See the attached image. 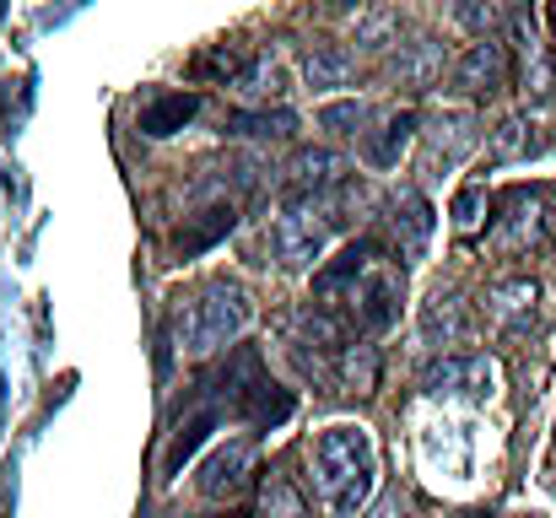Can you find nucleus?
<instances>
[{"label":"nucleus","instance_id":"f257e3e1","mask_svg":"<svg viewBox=\"0 0 556 518\" xmlns=\"http://www.w3.org/2000/svg\"><path fill=\"white\" fill-rule=\"evenodd\" d=\"M314 292L319 303H336L346 298V314L357 330L383 336L394 319H400V298H405V270L394 260H383V249L372 238H357L341 260H330L319 276H314Z\"/></svg>","mask_w":556,"mask_h":518},{"label":"nucleus","instance_id":"f03ea898","mask_svg":"<svg viewBox=\"0 0 556 518\" xmlns=\"http://www.w3.org/2000/svg\"><path fill=\"white\" fill-rule=\"evenodd\" d=\"M378 487V454H372L368 427H330L314 443V492L325 508L341 518L363 514Z\"/></svg>","mask_w":556,"mask_h":518},{"label":"nucleus","instance_id":"7ed1b4c3","mask_svg":"<svg viewBox=\"0 0 556 518\" xmlns=\"http://www.w3.org/2000/svg\"><path fill=\"white\" fill-rule=\"evenodd\" d=\"M249 319H254L249 292H243L238 281H211V287H200L189 303H179L174 336H179V351L211 356V351H227V345L238 341V336L249 330Z\"/></svg>","mask_w":556,"mask_h":518},{"label":"nucleus","instance_id":"20e7f679","mask_svg":"<svg viewBox=\"0 0 556 518\" xmlns=\"http://www.w3.org/2000/svg\"><path fill=\"white\" fill-rule=\"evenodd\" d=\"M336 227H341V216H336L330 194H292L276 216V232H270L281 265H314Z\"/></svg>","mask_w":556,"mask_h":518},{"label":"nucleus","instance_id":"39448f33","mask_svg":"<svg viewBox=\"0 0 556 518\" xmlns=\"http://www.w3.org/2000/svg\"><path fill=\"white\" fill-rule=\"evenodd\" d=\"M492 238L503 243V249H535V243H546L556 232V200L552 189H530V184H519V189H508L497 205H492Z\"/></svg>","mask_w":556,"mask_h":518},{"label":"nucleus","instance_id":"423d86ee","mask_svg":"<svg viewBox=\"0 0 556 518\" xmlns=\"http://www.w3.org/2000/svg\"><path fill=\"white\" fill-rule=\"evenodd\" d=\"M421 389L432 400H492L497 389V362L481 351H448L421 372Z\"/></svg>","mask_w":556,"mask_h":518},{"label":"nucleus","instance_id":"0eeeda50","mask_svg":"<svg viewBox=\"0 0 556 518\" xmlns=\"http://www.w3.org/2000/svg\"><path fill=\"white\" fill-rule=\"evenodd\" d=\"M454 87L465 92V98H497L503 87H508V49L497 43V38H481V43H470L465 54H459V65H454Z\"/></svg>","mask_w":556,"mask_h":518},{"label":"nucleus","instance_id":"6e6552de","mask_svg":"<svg viewBox=\"0 0 556 518\" xmlns=\"http://www.w3.org/2000/svg\"><path fill=\"white\" fill-rule=\"evenodd\" d=\"M389 227H394V249H400V260L416 265V260L427 254V243H432L438 216H432V205H427L421 189H400V194L389 200Z\"/></svg>","mask_w":556,"mask_h":518},{"label":"nucleus","instance_id":"1a4fd4ad","mask_svg":"<svg viewBox=\"0 0 556 518\" xmlns=\"http://www.w3.org/2000/svg\"><path fill=\"white\" fill-rule=\"evenodd\" d=\"M535 303H541V287L530 276H503L486 287V319L497 330H530L535 325Z\"/></svg>","mask_w":556,"mask_h":518},{"label":"nucleus","instance_id":"9d476101","mask_svg":"<svg viewBox=\"0 0 556 518\" xmlns=\"http://www.w3.org/2000/svg\"><path fill=\"white\" fill-rule=\"evenodd\" d=\"M249 470H254V443L249 438H232V443H222L200 465V492L205 497H232V492L249 487Z\"/></svg>","mask_w":556,"mask_h":518},{"label":"nucleus","instance_id":"9b49d317","mask_svg":"<svg viewBox=\"0 0 556 518\" xmlns=\"http://www.w3.org/2000/svg\"><path fill=\"white\" fill-rule=\"evenodd\" d=\"M216 421H222V405L205 394V405H194L185 421L174 427V438H168V448H163V476H179L189 459H194V448L216 432Z\"/></svg>","mask_w":556,"mask_h":518},{"label":"nucleus","instance_id":"f8f14e48","mask_svg":"<svg viewBox=\"0 0 556 518\" xmlns=\"http://www.w3.org/2000/svg\"><path fill=\"white\" fill-rule=\"evenodd\" d=\"M421 341L427 345H465L470 341V308L454 292H432L421 308Z\"/></svg>","mask_w":556,"mask_h":518},{"label":"nucleus","instance_id":"ddd939ff","mask_svg":"<svg viewBox=\"0 0 556 518\" xmlns=\"http://www.w3.org/2000/svg\"><path fill=\"white\" fill-rule=\"evenodd\" d=\"M232 227H238V205H205V211H194L185 227L174 232V249H179V260H194V254L216 249Z\"/></svg>","mask_w":556,"mask_h":518},{"label":"nucleus","instance_id":"4468645a","mask_svg":"<svg viewBox=\"0 0 556 518\" xmlns=\"http://www.w3.org/2000/svg\"><path fill=\"white\" fill-rule=\"evenodd\" d=\"M194 114H200V98H194V92H157V98L141 103V136L163 141V136L185 130Z\"/></svg>","mask_w":556,"mask_h":518},{"label":"nucleus","instance_id":"2eb2a0df","mask_svg":"<svg viewBox=\"0 0 556 518\" xmlns=\"http://www.w3.org/2000/svg\"><path fill=\"white\" fill-rule=\"evenodd\" d=\"M346 173H352L346 168V157H336V152H298V157L287 163L292 194H330Z\"/></svg>","mask_w":556,"mask_h":518},{"label":"nucleus","instance_id":"dca6fc26","mask_svg":"<svg viewBox=\"0 0 556 518\" xmlns=\"http://www.w3.org/2000/svg\"><path fill=\"white\" fill-rule=\"evenodd\" d=\"M298 130L292 109H238L227 114V136H249V141H287Z\"/></svg>","mask_w":556,"mask_h":518},{"label":"nucleus","instance_id":"f3484780","mask_svg":"<svg viewBox=\"0 0 556 518\" xmlns=\"http://www.w3.org/2000/svg\"><path fill=\"white\" fill-rule=\"evenodd\" d=\"M416 125H421V119H416V109H400V114H394V119H389V125H383L378 136H368L363 157H368L372 168H394V163H400V152L410 147Z\"/></svg>","mask_w":556,"mask_h":518},{"label":"nucleus","instance_id":"a211bd4d","mask_svg":"<svg viewBox=\"0 0 556 518\" xmlns=\"http://www.w3.org/2000/svg\"><path fill=\"white\" fill-rule=\"evenodd\" d=\"M476 147V114H443L438 130H432V168H454L465 152Z\"/></svg>","mask_w":556,"mask_h":518},{"label":"nucleus","instance_id":"6ab92c4d","mask_svg":"<svg viewBox=\"0 0 556 518\" xmlns=\"http://www.w3.org/2000/svg\"><path fill=\"white\" fill-rule=\"evenodd\" d=\"M352 54L346 49H314L308 60H303V81L314 87V92H330V87H346L352 81Z\"/></svg>","mask_w":556,"mask_h":518},{"label":"nucleus","instance_id":"aec40b11","mask_svg":"<svg viewBox=\"0 0 556 518\" xmlns=\"http://www.w3.org/2000/svg\"><path fill=\"white\" fill-rule=\"evenodd\" d=\"M530 152H535V141H530V125H525V119H503V125L492 130L486 163H519V157H530Z\"/></svg>","mask_w":556,"mask_h":518},{"label":"nucleus","instance_id":"412c9836","mask_svg":"<svg viewBox=\"0 0 556 518\" xmlns=\"http://www.w3.org/2000/svg\"><path fill=\"white\" fill-rule=\"evenodd\" d=\"M454 22L476 38H492V27L503 22V0H454Z\"/></svg>","mask_w":556,"mask_h":518},{"label":"nucleus","instance_id":"4be33fe9","mask_svg":"<svg viewBox=\"0 0 556 518\" xmlns=\"http://www.w3.org/2000/svg\"><path fill=\"white\" fill-rule=\"evenodd\" d=\"M481 216H486V189H476V184L459 189V194H454V232L470 238V232L481 227Z\"/></svg>","mask_w":556,"mask_h":518},{"label":"nucleus","instance_id":"5701e85b","mask_svg":"<svg viewBox=\"0 0 556 518\" xmlns=\"http://www.w3.org/2000/svg\"><path fill=\"white\" fill-rule=\"evenodd\" d=\"M400 71H405L416 87H427V81L443 71V49H438V43H416V54H410V60H400Z\"/></svg>","mask_w":556,"mask_h":518},{"label":"nucleus","instance_id":"b1692460","mask_svg":"<svg viewBox=\"0 0 556 518\" xmlns=\"http://www.w3.org/2000/svg\"><path fill=\"white\" fill-rule=\"evenodd\" d=\"M319 125H325V130L352 136V130H363V125H368V103H357V98H352V103H330V109L319 114Z\"/></svg>","mask_w":556,"mask_h":518},{"label":"nucleus","instance_id":"393cba45","mask_svg":"<svg viewBox=\"0 0 556 518\" xmlns=\"http://www.w3.org/2000/svg\"><path fill=\"white\" fill-rule=\"evenodd\" d=\"M265 508H270V518H303V497L287 481H270L265 487Z\"/></svg>","mask_w":556,"mask_h":518},{"label":"nucleus","instance_id":"a878e982","mask_svg":"<svg viewBox=\"0 0 556 518\" xmlns=\"http://www.w3.org/2000/svg\"><path fill=\"white\" fill-rule=\"evenodd\" d=\"M330 11H352V5H363V0H325Z\"/></svg>","mask_w":556,"mask_h":518},{"label":"nucleus","instance_id":"bb28decb","mask_svg":"<svg viewBox=\"0 0 556 518\" xmlns=\"http://www.w3.org/2000/svg\"><path fill=\"white\" fill-rule=\"evenodd\" d=\"M546 27H552V38H556V0H546Z\"/></svg>","mask_w":556,"mask_h":518},{"label":"nucleus","instance_id":"cd10ccee","mask_svg":"<svg viewBox=\"0 0 556 518\" xmlns=\"http://www.w3.org/2000/svg\"><path fill=\"white\" fill-rule=\"evenodd\" d=\"M211 518H249V514H243V508H232V514H211Z\"/></svg>","mask_w":556,"mask_h":518}]
</instances>
